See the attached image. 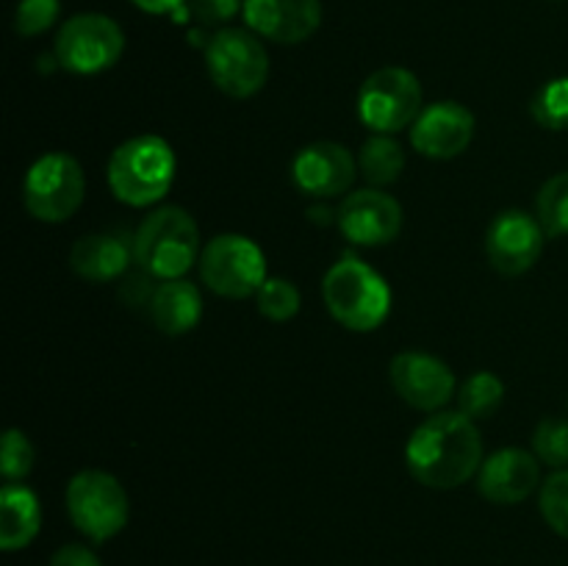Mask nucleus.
Here are the masks:
<instances>
[{"label": "nucleus", "instance_id": "1", "mask_svg": "<svg viewBox=\"0 0 568 566\" xmlns=\"http://www.w3.org/2000/svg\"><path fill=\"white\" fill-rule=\"evenodd\" d=\"M483 438L477 422L460 411L427 416L405 444V464L422 486L449 492L477 477L483 466Z\"/></svg>", "mask_w": 568, "mask_h": 566}, {"label": "nucleus", "instance_id": "2", "mask_svg": "<svg viewBox=\"0 0 568 566\" xmlns=\"http://www.w3.org/2000/svg\"><path fill=\"white\" fill-rule=\"evenodd\" d=\"M175 150L155 133L125 139L111 153L109 166H105L111 194L133 209H148L159 203L175 183Z\"/></svg>", "mask_w": 568, "mask_h": 566}, {"label": "nucleus", "instance_id": "3", "mask_svg": "<svg viewBox=\"0 0 568 566\" xmlns=\"http://www.w3.org/2000/svg\"><path fill=\"white\" fill-rule=\"evenodd\" d=\"M322 297L333 320L355 333L377 331L392 314V289L386 277L355 255H344L325 272Z\"/></svg>", "mask_w": 568, "mask_h": 566}, {"label": "nucleus", "instance_id": "4", "mask_svg": "<svg viewBox=\"0 0 568 566\" xmlns=\"http://www.w3.org/2000/svg\"><path fill=\"white\" fill-rule=\"evenodd\" d=\"M200 228L181 205H161L150 211L133 236V259L139 270L159 281L183 277L200 261Z\"/></svg>", "mask_w": 568, "mask_h": 566}, {"label": "nucleus", "instance_id": "5", "mask_svg": "<svg viewBox=\"0 0 568 566\" xmlns=\"http://www.w3.org/2000/svg\"><path fill=\"white\" fill-rule=\"evenodd\" d=\"M67 514L70 522L92 538L94 544H103L122 533V527L131 519V499L122 483L111 472L83 469L67 483Z\"/></svg>", "mask_w": 568, "mask_h": 566}, {"label": "nucleus", "instance_id": "6", "mask_svg": "<svg viewBox=\"0 0 568 566\" xmlns=\"http://www.w3.org/2000/svg\"><path fill=\"white\" fill-rule=\"evenodd\" d=\"M205 67L227 98H253L270 78V53L250 28H220L205 44Z\"/></svg>", "mask_w": 568, "mask_h": 566}, {"label": "nucleus", "instance_id": "7", "mask_svg": "<svg viewBox=\"0 0 568 566\" xmlns=\"http://www.w3.org/2000/svg\"><path fill=\"white\" fill-rule=\"evenodd\" d=\"M87 175L70 153H44L28 166L22 181V203L28 214L48 225L67 222L83 203Z\"/></svg>", "mask_w": 568, "mask_h": 566}, {"label": "nucleus", "instance_id": "8", "mask_svg": "<svg viewBox=\"0 0 568 566\" xmlns=\"http://www.w3.org/2000/svg\"><path fill=\"white\" fill-rule=\"evenodd\" d=\"M266 255L258 244L242 233H220L203 244L200 281L227 300L255 297L266 281Z\"/></svg>", "mask_w": 568, "mask_h": 566}, {"label": "nucleus", "instance_id": "9", "mask_svg": "<svg viewBox=\"0 0 568 566\" xmlns=\"http://www.w3.org/2000/svg\"><path fill=\"white\" fill-rule=\"evenodd\" d=\"M422 92L419 78L405 67H381L372 72L358 92V117L372 133H394L405 131L422 114Z\"/></svg>", "mask_w": 568, "mask_h": 566}, {"label": "nucleus", "instance_id": "10", "mask_svg": "<svg viewBox=\"0 0 568 566\" xmlns=\"http://www.w3.org/2000/svg\"><path fill=\"white\" fill-rule=\"evenodd\" d=\"M125 50V33L105 14H75L59 28L53 42L55 64L75 75L111 70Z\"/></svg>", "mask_w": 568, "mask_h": 566}, {"label": "nucleus", "instance_id": "11", "mask_svg": "<svg viewBox=\"0 0 568 566\" xmlns=\"http://www.w3.org/2000/svg\"><path fill=\"white\" fill-rule=\"evenodd\" d=\"M544 233L538 216L521 209H505L486 231L488 264L505 277H519L538 264L544 253Z\"/></svg>", "mask_w": 568, "mask_h": 566}, {"label": "nucleus", "instance_id": "12", "mask_svg": "<svg viewBox=\"0 0 568 566\" xmlns=\"http://www.w3.org/2000/svg\"><path fill=\"white\" fill-rule=\"evenodd\" d=\"M388 377L399 400H405L416 411L438 414L458 394V383L449 364L422 350H405L394 355L388 364Z\"/></svg>", "mask_w": 568, "mask_h": 566}, {"label": "nucleus", "instance_id": "13", "mask_svg": "<svg viewBox=\"0 0 568 566\" xmlns=\"http://www.w3.org/2000/svg\"><path fill=\"white\" fill-rule=\"evenodd\" d=\"M358 175V161L342 142H311L294 155V186L311 200L347 198L349 186Z\"/></svg>", "mask_w": 568, "mask_h": 566}, {"label": "nucleus", "instance_id": "14", "mask_svg": "<svg viewBox=\"0 0 568 566\" xmlns=\"http://www.w3.org/2000/svg\"><path fill=\"white\" fill-rule=\"evenodd\" d=\"M336 225L353 244L381 247L403 231V205L383 189H358L342 200Z\"/></svg>", "mask_w": 568, "mask_h": 566}, {"label": "nucleus", "instance_id": "15", "mask_svg": "<svg viewBox=\"0 0 568 566\" xmlns=\"http://www.w3.org/2000/svg\"><path fill=\"white\" fill-rule=\"evenodd\" d=\"M471 139H475V114L455 100L425 105L410 125V144L416 153L436 161L466 153Z\"/></svg>", "mask_w": 568, "mask_h": 566}, {"label": "nucleus", "instance_id": "16", "mask_svg": "<svg viewBox=\"0 0 568 566\" xmlns=\"http://www.w3.org/2000/svg\"><path fill=\"white\" fill-rule=\"evenodd\" d=\"M538 486H541V461L530 449H497L483 458L477 472V492L497 505L525 503Z\"/></svg>", "mask_w": 568, "mask_h": 566}, {"label": "nucleus", "instance_id": "17", "mask_svg": "<svg viewBox=\"0 0 568 566\" xmlns=\"http://www.w3.org/2000/svg\"><path fill=\"white\" fill-rule=\"evenodd\" d=\"M242 11L250 31L277 44L305 42L322 22L320 0H244Z\"/></svg>", "mask_w": 568, "mask_h": 566}, {"label": "nucleus", "instance_id": "18", "mask_svg": "<svg viewBox=\"0 0 568 566\" xmlns=\"http://www.w3.org/2000/svg\"><path fill=\"white\" fill-rule=\"evenodd\" d=\"M133 247L114 233H89L70 250V266L78 277L89 283H111L125 277L131 270Z\"/></svg>", "mask_w": 568, "mask_h": 566}, {"label": "nucleus", "instance_id": "19", "mask_svg": "<svg viewBox=\"0 0 568 566\" xmlns=\"http://www.w3.org/2000/svg\"><path fill=\"white\" fill-rule=\"evenodd\" d=\"M153 325L166 336H183L203 320V294L186 277L161 281L148 305Z\"/></svg>", "mask_w": 568, "mask_h": 566}, {"label": "nucleus", "instance_id": "20", "mask_svg": "<svg viewBox=\"0 0 568 566\" xmlns=\"http://www.w3.org/2000/svg\"><path fill=\"white\" fill-rule=\"evenodd\" d=\"M42 527V505L26 483H6L0 488V547L6 553L28 547Z\"/></svg>", "mask_w": 568, "mask_h": 566}, {"label": "nucleus", "instance_id": "21", "mask_svg": "<svg viewBox=\"0 0 568 566\" xmlns=\"http://www.w3.org/2000/svg\"><path fill=\"white\" fill-rule=\"evenodd\" d=\"M405 170V150L388 133H375L364 142L358 153V172L372 183L375 189L392 186L399 181Z\"/></svg>", "mask_w": 568, "mask_h": 566}, {"label": "nucleus", "instance_id": "22", "mask_svg": "<svg viewBox=\"0 0 568 566\" xmlns=\"http://www.w3.org/2000/svg\"><path fill=\"white\" fill-rule=\"evenodd\" d=\"M455 400H458L460 414L469 416L471 422L491 420L505 400V383L494 372L480 370L460 383Z\"/></svg>", "mask_w": 568, "mask_h": 566}, {"label": "nucleus", "instance_id": "23", "mask_svg": "<svg viewBox=\"0 0 568 566\" xmlns=\"http://www.w3.org/2000/svg\"><path fill=\"white\" fill-rule=\"evenodd\" d=\"M536 216L547 236H568V172L552 175L538 189Z\"/></svg>", "mask_w": 568, "mask_h": 566}, {"label": "nucleus", "instance_id": "24", "mask_svg": "<svg viewBox=\"0 0 568 566\" xmlns=\"http://www.w3.org/2000/svg\"><path fill=\"white\" fill-rule=\"evenodd\" d=\"M530 114L547 131H568V75L552 78L532 94Z\"/></svg>", "mask_w": 568, "mask_h": 566}, {"label": "nucleus", "instance_id": "25", "mask_svg": "<svg viewBox=\"0 0 568 566\" xmlns=\"http://www.w3.org/2000/svg\"><path fill=\"white\" fill-rule=\"evenodd\" d=\"M532 453L549 469H568V420L544 416L532 431Z\"/></svg>", "mask_w": 568, "mask_h": 566}, {"label": "nucleus", "instance_id": "26", "mask_svg": "<svg viewBox=\"0 0 568 566\" xmlns=\"http://www.w3.org/2000/svg\"><path fill=\"white\" fill-rule=\"evenodd\" d=\"M255 303H258V314L266 320L288 322L297 316L303 297H300V289L286 277H266L255 292Z\"/></svg>", "mask_w": 568, "mask_h": 566}, {"label": "nucleus", "instance_id": "27", "mask_svg": "<svg viewBox=\"0 0 568 566\" xmlns=\"http://www.w3.org/2000/svg\"><path fill=\"white\" fill-rule=\"evenodd\" d=\"M541 516L558 536L568 538V469H555L547 481L541 483L538 494Z\"/></svg>", "mask_w": 568, "mask_h": 566}, {"label": "nucleus", "instance_id": "28", "mask_svg": "<svg viewBox=\"0 0 568 566\" xmlns=\"http://www.w3.org/2000/svg\"><path fill=\"white\" fill-rule=\"evenodd\" d=\"M33 461H37V453H33L31 438L17 427L6 431L3 442H0V472H3L6 483L26 481L33 469Z\"/></svg>", "mask_w": 568, "mask_h": 566}, {"label": "nucleus", "instance_id": "29", "mask_svg": "<svg viewBox=\"0 0 568 566\" xmlns=\"http://www.w3.org/2000/svg\"><path fill=\"white\" fill-rule=\"evenodd\" d=\"M59 0H20L14 11V31L20 37H39L59 20Z\"/></svg>", "mask_w": 568, "mask_h": 566}, {"label": "nucleus", "instance_id": "30", "mask_svg": "<svg viewBox=\"0 0 568 566\" xmlns=\"http://www.w3.org/2000/svg\"><path fill=\"white\" fill-rule=\"evenodd\" d=\"M244 9L242 0H186L178 14H192L194 20H200L203 26H222V22L233 20L239 11Z\"/></svg>", "mask_w": 568, "mask_h": 566}, {"label": "nucleus", "instance_id": "31", "mask_svg": "<svg viewBox=\"0 0 568 566\" xmlns=\"http://www.w3.org/2000/svg\"><path fill=\"white\" fill-rule=\"evenodd\" d=\"M155 277L150 275V272H139V275H125V281H122V300H125L128 305H136V309H148L150 300H153V292H155Z\"/></svg>", "mask_w": 568, "mask_h": 566}, {"label": "nucleus", "instance_id": "32", "mask_svg": "<svg viewBox=\"0 0 568 566\" xmlns=\"http://www.w3.org/2000/svg\"><path fill=\"white\" fill-rule=\"evenodd\" d=\"M50 566H100V560L83 544H64V547L55 549V555L50 558Z\"/></svg>", "mask_w": 568, "mask_h": 566}, {"label": "nucleus", "instance_id": "33", "mask_svg": "<svg viewBox=\"0 0 568 566\" xmlns=\"http://www.w3.org/2000/svg\"><path fill=\"white\" fill-rule=\"evenodd\" d=\"M131 3L148 11V14H175V11L183 9L186 0H131Z\"/></svg>", "mask_w": 568, "mask_h": 566}, {"label": "nucleus", "instance_id": "34", "mask_svg": "<svg viewBox=\"0 0 568 566\" xmlns=\"http://www.w3.org/2000/svg\"><path fill=\"white\" fill-rule=\"evenodd\" d=\"M308 220L316 225H333V222H338V209H331V205H325V200H320V205L308 209Z\"/></svg>", "mask_w": 568, "mask_h": 566}]
</instances>
